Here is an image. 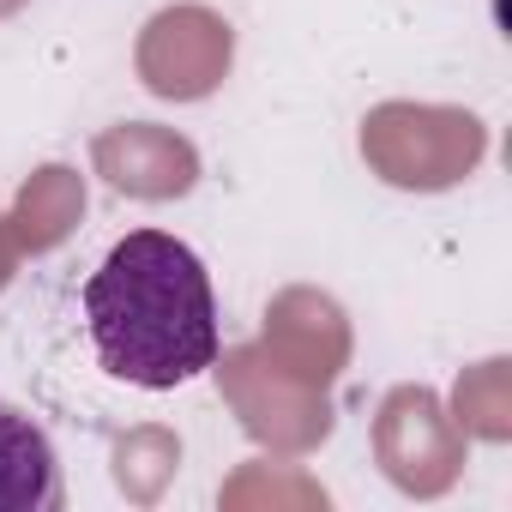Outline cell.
<instances>
[{"instance_id":"cell-1","label":"cell","mask_w":512,"mask_h":512,"mask_svg":"<svg viewBox=\"0 0 512 512\" xmlns=\"http://www.w3.org/2000/svg\"><path fill=\"white\" fill-rule=\"evenodd\" d=\"M97 362L145 392H175L217 362V296L199 253L169 229L121 235L85 284Z\"/></svg>"},{"instance_id":"cell-2","label":"cell","mask_w":512,"mask_h":512,"mask_svg":"<svg viewBox=\"0 0 512 512\" xmlns=\"http://www.w3.org/2000/svg\"><path fill=\"white\" fill-rule=\"evenodd\" d=\"M61 506V458L43 422L0 398V512H55Z\"/></svg>"}]
</instances>
